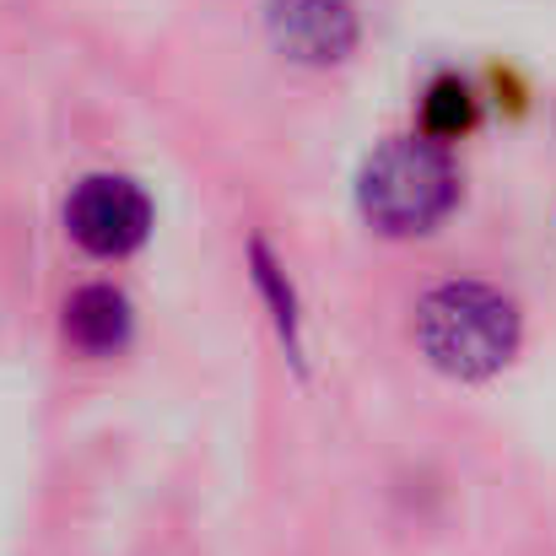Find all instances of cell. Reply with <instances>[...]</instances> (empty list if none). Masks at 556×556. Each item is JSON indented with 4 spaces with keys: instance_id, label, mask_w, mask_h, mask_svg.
<instances>
[{
    "instance_id": "6da1fadb",
    "label": "cell",
    "mask_w": 556,
    "mask_h": 556,
    "mask_svg": "<svg viewBox=\"0 0 556 556\" xmlns=\"http://www.w3.org/2000/svg\"><path fill=\"white\" fill-rule=\"evenodd\" d=\"M519 308L486 281H443L416 303V346L448 378H492L519 352Z\"/></svg>"
},
{
    "instance_id": "7a4b0ae2",
    "label": "cell",
    "mask_w": 556,
    "mask_h": 556,
    "mask_svg": "<svg viewBox=\"0 0 556 556\" xmlns=\"http://www.w3.org/2000/svg\"><path fill=\"white\" fill-rule=\"evenodd\" d=\"M454 200H459V174H454L448 152L427 136L383 141L357 174V205L389 238L432 232L454 211Z\"/></svg>"
},
{
    "instance_id": "3957f363",
    "label": "cell",
    "mask_w": 556,
    "mask_h": 556,
    "mask_svg": "<svg viewBox=\"0 0 556 556\" xmlns=\"http://www.w3.org/2000/svg\"><path fill=\"white\" fill-rule=\"evenodd\" d=\"M65 227H71V238L87 254L125 260L152 232V200H147V189L119 179V174H92V179H81V185L71 189Z\"/></svg>"
},
{
    "instance_id": "277c9868",
    "label": "cell",
    "mask_w": 556,
    "mask_h": 556,
    "mask_svg": "<svg viewBox=\"0 0 556 556\" xmlns=\"http://www.w3.org/2000/svg\"><path fill=\"white\" fill-rule=\"evenodd\" d=\"M265 27H270V43L298 65H336L357 49L352 0H270Z\"/></svg>"
},
{
    "instance_id": "5b68a950",
    "label": "cell",
    "mask_w": 556,
    "mask_h": 556,
    "mask_svg": "<svg viewBox=\"0 0 556 556\" xmlns=\"http://www.w3.org/2000/svg\"><path fill=\"white\" fill-rule=\"evenodd\" d=\"M136 336V308L119 287L109 281H87L65 298V341L87 357H114L125 352Z\"/></svg>"
},
{
    "instance_id": "8992f818",
    "label": "cell",
    "mask_w": 556,
    "mask_h": 556,
    "mask_svg": "<svg viewBox=\"0 0 556 556\" xmlns=\"http://www.w3.org/2000/svg\"><path fill=\"white\" fill-rule=\"evenodd\" d=\"M476 125V92L459 76H432V87L421 92V136L427 141H454Z\"/></svg>"
},
{
    "instance_id": "52a82bcc",
    "label": "cell",
    "mask_w": 556,
    "mask_h": 556,
    "mask_svg": "<svg viewBox=\"0 0 556 556\" xmlns=\"http://www.w3.org/2000/svg\"><path fill=\"white\" fill-rule=\"evenodd\" d=\"M254 281H260V292H265V303H270V319H276L287 352H298V298H292V287H287V270L270 260L265 243H254Z\"/></svg>"
}]
</instances>
